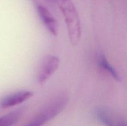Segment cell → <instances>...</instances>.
<instances>
[{
	"mask_svg": "<svg viewBox=\"0 0 127 126\" xmlns=\"http://www.w3.org/2000/svg\"><path fill=\"white\" fill-rule=\"evenodd\" d=\"M64 16L69 41L72 45H76L81 37V25L79 14L72 0H57Z\"/></svg>",
	"mask_w": 127,
	"mask_h": 126,
	"instance_id": "6da1fadb",
	"label": "cell"
},
{
	"mask_svg": "<svg viewBox=\"0 0 127 126\" xmlns=\"http://www.w3.org/2000/svg\"><path fill=\"white\" fill-rule=\"evenodd\" d=\"M68 97L60 94L50 101L39 113L25 126H42L59 114L68 104Z\"/></svg>",
	"mask_w": 127,
	"mask_h": 126,
	"instance_id": "7a4b0ae2",
	"label": "cell"
},
{
	"mask_svg": "<svg viewBox=\"0 0 127 126\" xmlns=\"http://www.w3.org/2000/svg\"><path fill=\"white\" fill-rule=\"evenodd\" d=\"M60 63L59 58L55 56L46 57L41 63L36 75L37 82L43 84L49 80L58 69Z\"/></svg>",
	"mask_w": 127,
	"mask_h": 126,
	"instance_id": "3957f363",
	"label": "cell"
},
{
	"mask_svg": "<svg viewBox=\"0 0 127 126\" xmlns=\"http://www.w3.org/2000/svg\"><path fill=\"white\" fill-rule=\"evenodd\" d=\"M36 9L42 23L47 30L52 35H57L58 33V22L51 12L45 6L38 4H36Z\"/></svg>",
	"mask_w": 127,
	"mask_h": 126,
	"instance_id": "277c9868",
	"label": "cell"
},
{
	"mask_svg": "<svg viewBox=\"0 0 127 126\" xmlns=\"http://www.w3.org/2000/svg\"><path fill=\"white\" fill-rule=\"evenodd\" d=\"M33 95L32 91L22 90L12 93L2 98L0 101V106L2 108H7L20 105L31 98Z\"/></svg>",
	"mask_w": 127,
	"mask_h": 126,
	"instance_id": "5b68a950",
	"label": "cell"
},
{
	"mask_svg": "<svg viewBox=\"0 0 127 126\" xmlns=\"http://www.w3.org/2000/svg\"><path fill=\"white\" fill-rule=\"evenodd\" d=\"M96 117L106 126H118L114 116L105 109H99L95 112Z\"/></svg>",
	"mask_w": 127,
	"mask_h": 126,
	"instance_id": "8992f818",
	"label": "cell"
},
{
	"mask_svg": "<svg viewBox=\"0 0 127 126\" xmlns=\"http://www.w3.org/2000/svg\"><path fill=\"white\" fill-rule=\"evenodd\" d=\"M99 63L100 66L104 69L105 71L107 72L115 80L117 81H121V78L120 75L117 71L116 69L110 64L107 58L104 55L102 54L99 57Z\"/></svg>",
	"mask_w": 127,
	"mask_h": 126,
	"instance_id": "52a82bcc",
	"label": "cell"
},
{
	"mask_svg": "<svg viewBox=\"0 0 127 126\" xmlns=\"http://www.w3.org/2000/svg\"><path fill=\"white\" fill-rule=\"evenodd\" d=\"M22 115L20 111H14L0 117V126H12L14 124Z\"/></svg>",
	"mask_w": 127,
	"mask_h": 126,
	"instance_id": "ba28073f",
	"label": "cell"
},
{
	"mask_svg": "<svg viewBox=\"0 0 127 126\" xmlns=\"http://www.w3.org/2000/svg\"><path fill=\"white\" fill-rule=\"evenodd\" d=\"M118 126H127V125H126V123H125V121H121L120 122H119Z\"/></svg>",
	"mask_w": 127,
	"mask_h": 126,
	"instance_id": "9c48e42d",
	"label": "cell"
},
{
	"mask_svg": "<svg viewBox=\"0 0 127 126\" xmlns=\"http://www.w3.org/2000/svg\"><path fill=\"white\" fill-rule=\"evenodd\" d=\"M49 1H51V2H56L57 0H49Z\"/></svg>",
	"mask_w": 127,
	"mask_h": 126,
	"instance_id": "30bf717a",
	"label": "cell"
}]
</instances>
